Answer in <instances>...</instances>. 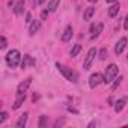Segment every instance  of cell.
<instances>
[{
    "label": "cell",
    "instance_id": "6da1fadb",
    "mask_svg": "<svg viewBox=\"0 0 128 128\" xmlns=\"http://www.w3.org/2000/svg\"><path fill=\"white\" fill-rule=\"evenodd\" d=\"M56 68L59 70V72L65 77L68 82H71V83H77V82H78V74H77L76 71H72L71 68H68V66H65V65H60L59 62L56 63Z\"/></svg>",
    "mask_w": 128,
    "mask_h": 128
},
{
    "label": "cell",
    "instance_id": "7a4b0ae2",
    "mask_svg": "<svg viewBox=\"0 0 128 128\" xmlns=\"http://www.w3.org/2000/svg\"><path fill=\"white\" fill-rule=\"evenodd\" d=\"M118 74H119V68H118V65L116 63H110V65L106 68V72H104V83H112L116 77H118Z\"/></svg>",
    "mask_w": 128,
    "mask_h": 128
},
{
    "label": "cell",
    "instance_id": "3957f363",
    "mask_svg": "<svg viewBox=\"0 0 128 128\" xmlns=\"http://www.w3.org/2000/svg\"><path fill=\"white\" fill-rule=\"evenodd\" d=\"M6 63H8V66L9 68H17L18 66V63H20V59H21V54L18 50H11L8 54H6Z\"/></svg>",
    "mask_w": 128,
    "mask_h": 128
},
{
    "label": "cell",
    "instance_id": "277c9868",
    "mask_svg": "<svg viewBox=\"0 0 128 128\" xmlns=\"http://www.w3.org/2000/svg\"><path fill=\"white\" fill-rule=\"evenodd\" d=\"M95 57H96V48H90L88 51L86 57H84V62H83V68L84 70H89L90 68V65H92V62L95 60Z\"/></svg>",
    "mask_w": 128,
    "mask_h": 128
},
{
    "label": "cell",
    "instance_id": "5b68a950",
    "mask_svg": "<svg viewBox=\"0 0 128 128\" xmlns=\"http://www.w3.org/2000/svg\"><path fill=\"white\" fill-rule=\"evenodd\" d=\"M102 82H104V76H101L100 72H94V74H90V77H89V86H90L92 89H95L96 86H100Z\"/></svg>",
    "mask_w": 128,
    "mask_h": 128
},
{
    "label": "cell",
    "instance_id": "8992f818",
    "mask_svg": "<svg viewBox=\"0 0 128 128\" xmlns=\"http://www.w3.org/2000/svg\"><path fill=\"white\" fill-rule=\"evenodd\" d=\"M126 38H120L118 42H116V47H114V53H116V56H120L122 53H124V50H125V47H126Z\"/></svg>",
    "mask_w": 128,
    "mask_h": 128
},
{
    "label": "cell",
    "instance_id": "52a82bcc",
    "mask_svg": "<svg viewBox=\"0 0 128 128\" xmlns=\"http://www.w3.org/2000/svg\"><path fill=\"white\" fill-rule=\"evenodd\" d=\"M30 83H32V78L23 80V82L18 84V88H17V94H26L27 89H29V86H30Z\"/></svg>",
    "mask_w": 128,
    "mask_h": 128
},
{
    "label": "cell",
    "instance_id": "ba28073f",
    "mask_svg": "<svg viewBox=\"0 0 128 128\" xmlns=\"http://www.w3.org/2000/svg\"><path fill=\"white\" fill-rule=\"evenodd\" d=\"M33 65H35V60H33V57H32V56H29V54H24V59L21 60V68L24 70V68L33 66Z\"/></svg>",
    "mask_w": 128,
    "mask_h": 128
},
{
    "label": "cell",
    "instance_id": "9c48e42d",
    "mask_svg": "<svg viewBox=\"0 0 128 128\" xmlns=\"http://www.w3.org/2000/svg\"><path fill=\"white\" fill-rule=\"evenodd\" d=\"M39 29H41V21H39V20H33V21L30 23V27H29V35L33 36Z\"/></svg>",
    "mask_w": 128,
    "mask_h": 128
},
{
    "label": "cell",
    "instance_id": "30bf717a",
    "mask_svg": "<svg viewBox=\"0 0 128 128\" xmlns=\"http://www.w3.org/2000/svg\"><path fill=\"white\" fill-rule=\"evenodd\" d=\"M24 101H26V94H17V98H15V102H14L12 108H14V110L20 108V107H21V104H23Z\"/></svg>",
    "mask_w": 128,
    "mask_h": 128
},
{
    "label": "cell",
    "instance_id": "8fae6325",
    "mask_svg": "<svg viewBox=\"0 0 128 128\" xmlns=\"http://www.w3.org/2000/svg\"><path fill=\"white\" fill-rule=\"evenodd\" d=\"M125 104H126V96H122V98H119V100L116 101V104H114V112H116V113H120V112L124 110Z\"/></svg>",
    "mask_w": 128,
    "mask_h": 128
},
{
    "label": "cell",
    "instance_id": "7c38bea8",
    "mask_svg": "<svg viewBox=\"0 0 128 128\" xmlns=\"http://www.w3.org/2000/svg\"><path fill=\"white\" fill-rule=\"evenodd\" d=\"M23 12H24V0H18L15 3V6H14V14L17 17H20Z\"/></svg>",
    "mask_w": 128,
    "mask_h": 128
},
{
    "label": "cell",
    "instance_id": "4fadbf2b",
    "mask_svg": "<svg viewBox=\"0 0 128 128\" xmlns=\"http://www.w3.org/2000/svg\"><path fill=\"white\" fill-rule=\"evenodd\" d=\"M71 38H72V27L66 26V29L63 30V33H62V42H68Z\"/></svg>",
    "mask_w": 128,
    "mask_h": 128
},
{
    "label": "cell",
    "instance_id": "5bb4252c",
    "mask_svg": "<svg viewBox=\"0 0 128 128\" xmlns=\"http://www.w3.org/2000/svg\"><path fill=\"white\" fill-rule=\"evenodd\" d=\"M119 9H120L119 3H113V5L108 8V17H110V18L116 17V15H118V12H119Z\"/></svg>",
    "mask_w": 128,
    "mask_h": 128
},
{
    "label": "cell",
    "instance_id": "9a60e30c",
    "mask_svg": "<svg viewBox=\"0 0 128 128\" xmlns=\"http://www.w3.org/2000/svg\"><path fill=\"white\" fill-rule=\"evenodd\" d=\"M27 113H23L20 118H18V120H17V128H24L26 126V124H27Z\"/></svg>",
    "mask_w": 128,
    "mask_h": 128
},
{
    "label": "cell",
    "instance_id": "2e32d148",
    "mask_svg": "<svg viewBox=\"0 0 128 128\" xmlns=\"http://www.w3.org/2000/svg\"><path fill=\"white\" fill-rule=\"evenodd\" d=\"M59 3H60V0H50V2H48V6H47V11H48V12H54V11L57 9Z\"/></svg>",
    "mask_w": 128,
    "mask_h": 128
},
{
    "label": "cell",
    "instance_id": "e0dca14e",
    "mask_svg": "<svg viewBox=\"0 0 128 128\" xmlns=\"http://www.w3.org/2000/svg\"><path fill=\"white\" fill-rule=\"evenodd\" d=\"M94 14H95V8H92V6H90V8H86V11H84V14H83L84 21H89Z\"/></svg>",
    "mask_w": 128,
    "mask_h": 128
},
{
    "label": "cell",
    "instance_id": "ac0fdd59",
    "mask_svg": "<svg viewBox=\"0 0 128 128\" xmlns=\"http://www.w3.org/2000/svg\"><path fill=\"white\" fill-rule=\"evenodd\" d=\"M102 29H104V24H102V23H98V26H96V29H95L96 32H94V33L90 35V39H92V41H94V39H96V38H98V36L101 35Z\"/></svg>",
    "mask_w": 128,
    "mask_h": 128
},
{
    "label": "cell",
    "instance_id": "d6986e66",
    "mask_svg": "<svg viewBox=\"0 0 128 128\" xmlns=\"http://www.w3.org/2000/svg\"><path fill=\"white\" fill-rule=\"evenodd\" d=\"M80 50H82V45H80V44H76V45L72 47V50H71V53H70V54H71L72 57H76V56L80 53Z\"/></svg>",
    "mask_w": 128,
    "mask_h": 128
},
{
    "label": "cell",
    "instance_id": "ffe728a7",
    "mask_svg": "<svg viewBox=\"0 0 128 128\" xmlns=\"http://www.w3.org/2000/svg\"><path fill=\"white\" fill-rule=\"evenodd\" d=\"M120 82H122V77H119V76H118V77L114 78L113 84H112V90H116V89H118V86L120 84Z\"/></svg>",
    "mask_w": 128,
    "mask_h": 128
},
{
    "label": "cell",
    "instance_id": "44dd1931",
    "mask_svg": "<svg viewBox=\"0 0 128 128\" xmlns=\"http://www.w3.org/2000/svg\"><path fill=\"white\" fill-rule=\"evenodd\" d=\"M98 56H100L101 60H106V59H107V48H101L100 53H98Z\"/></svg>",
    "mask_w": 128,
    "mask_h": 128
},
{
    "label": "cell",
    "instance_id": "7402d4cb",
    "mask_svg": "<svg viewBox=\"0 0 128 128\" xmlns=\"http://www.w3.org/2000/svg\"><path fill=\"white\" fill-rule=\"evenodd\" d=\"M39 126H41V128L47 126V118H45V116H41V119H39Z\"/></svg>",
    "mask_w": 128,
    "mask_h": 128
},
{
    "label": "cell",
    "instance_id": "603a6c76",
    "mask_svg": "<svg viewBox=\"0 0 128 128\" xmlns=\"http://www.w3.org/2000/svg\"><path fill=\"white\" fill-rule=\"evenodd\" d=\"M6 119H8V113L6 112H2V113H0V124H3Z\"/></svg>",
    "mask_w": 128,
    "mask_h": 128
},
{
    "label": "cell",
    "instance_id": "cb8c5ba5",
    "mask_svg": "<svg viewBox=\"0 0 128 128\" xmlns=\"http://www.w3.org/2000/svg\"><path fill=\"white\" fill-rule=\"evenodd\" d=\"M0 41H2V50H5V48L8 47V41H6V38L2 36V38H0Z\"/></svg>",
    "mask_w": 128,
    "mask_h": 128
},
{
    "label": "cell",
    "instance_id": "d4e9b609",
    "mask_svg": "<svg viewBox=\"0 0 128 128\" xmlns=\"http://www.w3.org/2000/svg\"><path fill=\"white\" fill-rule=\"evenodd\" d=\"M24 21H26L27 24H30V23L33 21V20H32V14H30V12H27V14H26V20H24Z\"/></svg>",
    "mask_w": 128,
    "mask_h": 128
},
{
    "label": "cell",
    "instance_id": "484cf974",
    "mask_svg": "<svg viewBox=\"0 0 128 128\" xmlns=\"http://www.w3.org/2000/svg\"><path fill=\"white\" fill-rule=\"evenodd\" d=\"M124 29L128 30V14H126V17H125V21H124Z\"/></svg>",
    "mask_w": 128,
    "mask_h": 128
},
{
    "label": "cell",
    "instance_id": "4316f807",
    "mask_svg": "<svg viewBox=\"0 0 128 128\" xmlns=\"http://www.w3.org/2000/svg\"><path fill=\"white\" fill-rule=\"evenodd\" d=\"M47 15H48V11L45 9V11H44V12L41 14V20H45V18H47Z\"/></svg>",
    "mask_w": 128,
    "mask_h": 128
},
{
    "label": "cell",
    "instance_id": "83f0119b",
    "mask_svg": "<svg viewBox=\"0 0 128 128\" xmlns=\"http://www.w3.org/2000/svg\"><path fill=\"white\" fill-rule=\"evenodd\" d=\"M62 124H63V119H62V120H60V119H59V120H57V122H56V124H54V126H59V125H62Z\"/></svg>",
    "mask_w": 128,
    "mask_h": 128
},
{
    "label": "cell",
    "instance_id": "f1b7e54d",
    "mask_svg": "<svg viewBox=\"0 0 128 128\" xmlns=\"http://www.w3.org/2000/svg\"><path fill=\"white\" fill-rule=\"evenodd\" d=\"M108 5H113V3H118V0H107Z\"/></svg>",
    "mask_w": 128,
    "mask_h": 128
},
{
    "label": "cell",
    "instance_id": "f546056e",
    "mask_svg": "<svg viewBox=\"0 0 128 128\" xmlns=\"http://www.w3.org/2000/svg\"><path fill=\"white\" fill-rule=\"evenodd\" d=\"M112 101H113V100H112V96H108V100H107V104H108V106H112Z\"/></svg>",
    "mask_w": 128,
    "mask_h": 128
},
{
    "label": "cell",
    "instance_id": "4dcf8cb0",
    "mask_svg": "<svg viewBox=\"0 0 128 128\" xmlns=\"http://www.w3.org/2000/svg\"><path fill=\"white\" fill-rule=\"evenodd\" d=\"M45 2H47V0H38V3H39V5H44Z\"/></svg>",
    "mask_w": 128,
    "mask_h": 128
},
{
    "label": "cell",
    "instance_id": "1f68e13d",
    "mask_svg": "<svg viewBox=\"0 0 128 128\" xmlns=\"http://www.w3.org/2000/svg\"><path fill=\"white\" fill-rule=\"evenodd\" d=\"M89 2H90V3H95V2H96V0H89Z\"/></svg>",
    "mask_w": 128,
    "mask_h": 128
},
{
    "label": "cell",
    "instance_id": "d6a6232c",
    "mask_svg": "<svg viewBox=\"0 0 128 128\" xmlns=\"http://www.w3.org/2000/svg\"><path fill=\"white\" fill-rule=\"evenodd\" d=\"M126 57H128V56H126Z\"/></svg>",
    "mask_w": 128,
    "mask_h": 128
}]
</instances>
